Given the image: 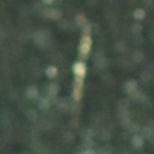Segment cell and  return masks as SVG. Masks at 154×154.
Listing matches in <instances>:
<instances>
[{
    "label": "cell",
    "instance_id": "6da1fadb",
    "mask_svg": "<svg viewBox=\"0 0 154 154\" xmlns=\"http://www.w3.org/2000/svg\"><path fill=\"white\" fill-rule=\"evenodd\" d=\"M91 48H93V39L89 34H84L80 43H78V54H80V60H85L87 56L91 54Z\"/></svg>",
    "mask_w": 154,
    "mask_h": 154
},
{
    "label": "cell",
    "instance_id": "7a4b0ae2",
    "mask_svg": "<svg viewBox=\"0 0 154 154\" xmlns=\"http://www.w3.org/2000/svg\"><path fill=\"white\" fill-rule=\"evenodd\" d=\"M85 72H87V67L84 60H78L72 63V74H74V80H84L85 78Z\"/></svg>",
    "mask_w": 154,
    "mask_h": 154
},
{
    "label": "cell",
    "instance_id": "3957f363",
    "mask_svg": "<svg viewBox=\"0 0 154 154\" xmlns=\"http://www.w3.org/2000/svg\"><path fill=\"white\" fill-rule=\"evenodd\" d=\"M26 97L30 98V100H39V91H37V87H28V89H26Z\"/></svg>",
    "mask_w": 154,
    "mask_h": 154
},
{
    "label": "cell",
    "instance_id": "277c9868",
    "mask_svg": "<svg viewBox=\"0 0 154 154\" xmlns=\"http://www.w3.org/2000/svg\"><path fill=\"white\" fill-rule=\"evenodd\" d=\"M125 91H126V93H134V91H137V82L128 80V82L125 84Z\"/></svg>",
    "mask_w": 154,
    "mask_h": 154
},
{
    "label": "cell",
    "instance_id": "5b68a950",
    "mask_svg": "<svg viewBox=\"0 0 154 154\" xmlns=\"http://www.w3.org/2000/svg\"><path fill=\"white\" fill-rule=\"evenodd\" d=\"M45 74L48 76V78H56V76H58V67H54V65H50V67H47Z\"/></svg>",
    "mask_w": 154,
    "mask_h": 154
},
{
    "label": "cell",
    "instance_id": "8992f818",
    "mask_svg": "<svg viewBox=\"0 0 154 154\" xmlns=\"http://www.w3.org/2000/svg\"><path fill=\"white\" fill-rule=\"evenodd\" d=\"M47 17H48V19H60L61 13L58 11V9H54V8H52V9H48V11H47Z\"/></svg>",
    "mask_w": 154,
    "mask_h": 154
},
{
    "label": "cell",
    "instance_id": "52a82bcc",
    "mask_svg": "<svg viewBox=\"0 0 154 154\" xmlns=\"http://www.w3.org/2000/svg\"><path fill=\"white\" fill-rule=\"evenodd\" d=\"M132 143H134V147H143V137L134 136V137H132Z\"/></svg>",
    "mask_w": 154,
    "mask_h": 154
},
{
    "label": "cell",
    "instance_id": "ba28073f",
    "mask_svg": "<svg viewBox=\"0 0 154 154\" xmlns=\"http://www.w3.org/2000/svg\"><path fill=\"white\" fill-rule=\"evenodd\" d=\"M39 108H41V109H47V108H50V100H47V98H43V100L39 102Z\"/></svg>",
    "mask_w": 154,
    "mask_h": 154
},
{
    "label": "cell",
    "instance_id": "9c48e42d",
    "mask_svg": "<svg viewBox=\"0 0 154 154\" xmlns=\"http://www.w3.org/2000/svg\"><path fill=\"white\" fill-rule=\"evenodd\" d=\"M134 17L139 19V20H141V19H145V11H143V9H136V11H134Z\"/></svg>",
    "mask_w": 154,
    "mask_h": 154
},
{
    "label": "cell",
    "instance_id": "30bf717a",
    "mask_svg": "<svg viewBox=\"0 0 154 154\" xmlns=\"http://www.w3.org/2000/svg\"><path fill=\"white\" fill-rule=\"evenodd\" d=\"M56 93H58V87H56V85H50V93H48V98H50V97H56Z\"/></svg>",
    "mask_w": 154,
    "mask_h": 154
},
{
    "label": "cell",
    "instance_id": "8fae6325",
    "mask_svg": "<svg viewBox=\"0 0 154 154\" xmlns=\"http://www.w3.org/2000/svg\"><path fill=\"white\" fill-rule=\"evenodd\" d=\"M52 2H54V0H43V4H47V6H50Z\"/></svg>",
    "mask_w": 154,
    "mask_h": 154
},
{
    "label": "cell",
    "instance_id": "7c38bea8",
    "mask_svg": "<svg viewBox=\"0 0 154 154\" xmlns=\"http://www.w3.org/2000/svg\"><path fill=\"white\" fill-rule=\"evenodd\" d=\"M82 154H95V150H84Z\"/></svg>",
    "mask_w": 154,
    "mask_h": 154
}]
</instances>
